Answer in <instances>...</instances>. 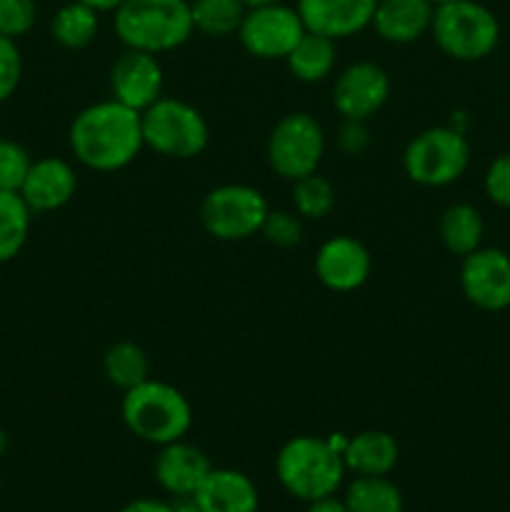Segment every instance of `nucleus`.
Returning a JSON list of instances; mask_svg holds the SVG:
<instances>
[{
	"instance_id": "2eb2a0df",
	"label": "nucleus",
	"mask_w": 510,
	"mask_h": 512,
	"mask_svg": "<svg viewBox=\"0 0 510 512\" xmlns=\"http://www.w3.org/2000/svg\"><path fill=\"white\" fill-rule=\"evenodd\" d=\"M295 8L305 28L343 40L370 28L378 0H298Z\"/></svg>"
},
{
	"instance_id": "393cba45",
	"label": "nucleus",
	"mask_w": 510,
	"mask_h": 512,
	"mask_svg": "<svg viewBox=\"0 0 510 512\" xmlns=\"http://www.w3.org/2000/svg\"><path fill=\"white\" fill-rule=\"evenodd\" d=\"M103 375L110 385L125 390L145 383L150 378V358L133 340L113 343L103 355Z\"/></svg>"
},
{
	"instance_id": "ea45409f",
	"label": "nucleus",
	"mask_w": 510,
	"mask_h": 512,
	"mask_svg": "<svg viewBox=\"0 0 510 512\" xmlns=\"http://www.w3.org/2000/svg\"><path fill=\"white\" fill-rule=\"evenodd\" d=\"M5 450H8V433H5L3 425H0V455H3Z\"/></svg>"
},
{
	"instance_id": "f8f14e48",
	"label": "nucleus",
	"mask_w": 510,
	"mask_h": 512,
	"mask_svg": "<svg viewBox=\"0 0 510 512\" xmlns=\"http://www.w3.org/2000/svg\"><path fill=\"white\" fill-rule=\"evenodd\" d=\"M390 98V78L385 68L358 60L340 70L333 83V105L343 120H370Z\"/></svg>"
},
{
	"instance_id": "4be33fe9",
	"label": "nucleus",
	"mask_w": 510,
	"mask_h": 512,
	"mask_svg": "<svg viewBox=\"0 0 510 512\" xmlns=\"http://www.w3.org/2000/svg\"><path fill=\"white\" fill-rule=\"evenodd\" d=\"M440 243L458 258H465L483 245L485 220L480 210L470 203H453L440 215Z\"/></svg>"
},
{
	"instance_id": "f3484780",
	"label": "nucleus",
	"mask_w": 510,
	"mask_h": 512,
	"mask_svg": "<svg viewBox=\"0 0 510 512\" xmlns=\"http://www.w3.org/2000/svg\"><path fill=\"white\" fill-rule=\"evenodd\" d=\"M75 190H78V175L68 160L40 158L30 165L20 195L33 213H50L68 205Z\"/></svg>"
},
{
	"instance_id": "9b49d317",
	"label": "nucleus",
	"mask_w": 510,
	"mask_h": 512,
	"mask_svg": "<svg viewBox=\"0 0 510 512\" xmlns=\"http://www.w3.org/2000/svg\"><path fill=\"white\" fill-rule=\"evenodd\" d=\"M460 290L470 305L485 313L510 308V255L483 245L465 255L460 265Z\"/></svg>"
},
{
	"instance_id": "412c9836",
	"label": "nucleus",
	"mask_w": 510,
	"mask_h": 512,
	"mask_svg": "<svg viewBox=\"0 0 510 512\" xmlns=\"http://www.w3.org/2000/svg\"><path fill=\"white\" fill-rule=\"evenodd\" d=\"M338 40L328 38V35L313 33V30H305L303 38L298 40L290 55L285 58L290 75L300 83H323L325 78H330L338 63Z\"/></svg>"
},
{
	"instance_id": "bb28decb",
	"label": "nucleus",
	"mask_w": 510,
	"mask_h": 512,
	"mask_svg": "<svg viewBox=\"0 0 510 512\" xmlns=\"http://www.w3.org/2000/svg\"><path fill=\"white\" fill-rule=\"evenodd\" d=\"M33 210L20 193H0V263L13 260L23 250Z\"/></svg>"
},
{
	"instance_id": "c9c22d12",
	"label": "nucleus",
	"mask_w": 510,
	"mask_h": 512,
	"mask_svg": "<svg viewBox=\"0 0 510 512\" xmlns=\"http://www.w3.org/2000/svg\"><path fill=\"white\" fill-rule=\"evenodd\" d=\"M305 512H350L345 500H338L335 495H328V498H320L308 503V510Z\"/></svg>"
},
{
	"instance_id": "ddd939ff",
	"label": "nucleus",
	"mask_w": 510,
	"mask_h": 512,
	"mask_svg": "<svg viewBox=\"0 0 510 512\" xmlns=\"http://www.w3.org/2000/svg\"><path fill=\"white\" fill-rule=\"evenodd\" d=\"M165 73L158 55L125 48L110 68V98L143 113L163 98Z\"/></svg>"
},
{
	"instance_id": "6e6552de",
	"label": "nucleus",
	"mask_w": 510,
	"mask_h": 512,
	"mask_svg": "<svg viewBox=\"0 0 510 512\" xmlns=\"http://www.w3.org/2000/svg\"><path fill=\"white\" fill-rule=\"evenodd\" d=\"M270 205L258 188L245 183H225L208 190L200 203V223L223 243H240L260 233Z\"/></svg>"
},
{
	"instance_id": "39448f33",
	"label": "nucleus",
	"mask_w": 510,
	"mask_h": 512,
	"mask_svg": "<svg viewBox=\"0 0 510 512\" xmlns=\"http://www.w3.org/2000/svg\"><path fill=\"white\" fill-rule=\"evenodd\" d=\"M430 35L448 58L475 63L498 48L500 23L478 0H450L435 8Z\"/></svg>"
},
{
	"instance_id": "4468645a",
	"label": "nucleus",
	"mask_w": 510,
	"mask_h": 512,
	"mask_svg": "<svg viewBox=\"0 0 510 512\" xmlns=\"http://www.w3.org/2000/svg\"><path fill=\"white\" fill-rule=\"evenodd\" d=\"M373 270V258L360 240L335 235L315 253V275L333 293H353L363 288Z\"/></svg>"
},
{
	"instance_id": "a878e982",
	"label": "nucleus",
	"mask_w": 510,
	"mask_h": 512,
	"mask_svg": "<svg viewBox=\"0 0 510 512\" xmlns=\"http://www.w3.org/2000/svg\"><path fill=\"white\" fill-rule=\"evenodd\" d=\"M245 13L248 8L243 0H190L195 33H203L208 38H228L238 33Z\"/></svg>"
},
{
	"instance_id": "aec40b11",
	"label": "nucleus",
	"mask_w": 510,
	"mask_h": 512,
	"mask_svg": "<svg viewBox=\"0 0 510 512\" xmlns=\"http://www.w3.org/2000/svg\"><path fill=\"white\" fill-rule=\"evenodd\" d=\"M343 460L345 470L355 475H390L400 460V445L385 430H363L350 435Z\"/></svg>"
},
{
	"instance_id": "cd10ccee",
	"label": "nucleus",
	"mask_w": 510,
	"mask_h": 512,
	"mask_svg": "<svg viewBox=\"0 0 510 512\" xmlns=\"http://www.w3.org/2000/svg\"><path fill=\"white\" fill-rule=\"evenodd\" d=\"M335 185L318 170L293 180V210L303 220H323L335 208Z\"/></svg>"
},
{
	"instance_id": "dca6fc26",
	"label": "nucleus",
	"mask_w": 510,
	"mask_h": 512,
	"mask_svg": "<svg viewBox=\"0 0 510 512\" xmlns=\"http://www.w3.org/2000/svg\"><path fill=\"white\" fill-rule=\"evenodd\" d=\"M210 470H213V463H210L208 455L185 438L163 445L155 455L153 465L155 480L170 498L198 493Z\"/></svg>"
},
{
	"instance_id": "20e7f679",
	"label": "nucleus",
	"mask_w": 510,
	"mask_h": 512,
	"mask_svg": "<svg viewBox=\"0 0 510 512\" xmlns=\"http://www.w3.org/2000/svg\"><path fill=\"white\" fill-rule=\"evenodd\" d=\"M345 473L343 455L318 435H295L275 455L278 483L303 503L338 493Z\"/></svg>"
},
{
	"instance_id": "a211bd4d",
	"label": "nucleus",
	"mask_w": 510,
	"mask_h": 512,
	"mask_svg": "<svg viewBox=\"0 0 510 512\" xmlns=\"http://www.w3.org/2000/svg\"><path fill=\"white\" fill-rule=\"evenodd\" d=\"M435 8L428 0H378L370 28L380 40L393 45H410L430 33Z\"/></svg>"
},
{
	"instance_id": "e433bc0d",
	"label": "nucleus",
	"mask_w": 510,
	"mask_h": 512,
	"mask_svg": "<svg viewBox=\"0 0 510 512\" xmlns=\"http://www.w3.org/2000/svg\"><path fill=\"white\" fill-rule=\"evenodd\" d=\"M170 512H203V508L198 505L195 495H173L168 500Z\"/></svg>"
},
{
	"instance_id": "b1692460",
	"label": "nucleus",
	"mask_w": 510,
	"mask_h": 512,
	"mask_svg": "<svg viewBox=\"0 0 510 512\" xmlns=\"http://www.w3.org/2000/svg\"><path fill=\"white\" fill-rule=\"evenodd\" d=\"M343 500L350 512H403V493L388 475H355Z\"/></svg>"
},
{
	"instance_id": "f257e3e1",
	"label": "nucleus",
	"mask_w": 510,
	"mask_h": 512,
	"mask_svg": "<svg viewBox=\"0 0 510 512\" xmlns=\"http://www.w3.org/2000/svg\"><path fill=\"white\" fill-rule=\"evenodd\" d=\"M68 143L75 160L95 173L128 168L145 148L140 113L113 98L100 100L75 115Z\"/></svg>"
},
{
	"instance_id": "72a5a7b5",
	"label": "nucleus",
	"mask_w": 510,
	"mask_h": 512,
	"mask_svg": "<svg viewBox=\"0 0 510 512\" xmlns=\"http://www.w3.org/2000/svg\"><path fill=\"white\" fill-rule=\"evenodd\" d=\"M373 145V135H370L368 120H343L338 130V148L345 155H363L368 153Z\"/></svg>"
},
{
	"instance_id": "7ed1b4c3",
	"label": "nucleus",
	"mask_w": 510,
	"mask_h": 512,
	"mask_svg": "<svg viewBox=\"0 0 510 512\" xmlns=\"http://www.w3.org/2000/svg\"><path fill=\"white\" fill-rule=\"evenodd\" d=\"M120 415L135 438L158 448L183 440L193 425V408L183 390L153 378L125 390Z\"/></svg>"
},
{
	"instance_id": "58836bf2",
	"label": "nucleus",
	"mask_w": 510,
	"mask_h": 512,
	"mask_svg": "<svg viewBox=\"0 0 510 512\" xmlns=\"http://www.w3.org/2000/svg\"><path fill=\"white\" fill-rule=\"evenodd\" d=\"M245 8H258V5H273V3H283V0H243Z\"/></svg>"
},
{
	"instance_id": "5701e85b",
	"label": "nucleus",
	"mask_w": 510,
	"mask_h": 512,
	"mask_svg": "<svg viewBox=\"0 0 510 512\" xmlns=\"http://www.w3.org/2000/svg\"><path fill=\"white\" fill-rule=\"evenodd\" d=\"M100 13L80 0H70L50 20V35L68 50H83L98 38Z\"/></svg>"
},
{
	"instance_id": "423d86ee",
	"label": "nucleus",
	"mask_w": 510,
	"mask_h": 512,
	"mask_svg": "<svg viewBox=\"0 0 510 512\" xmlns=\"http://www.w3.org/2000/svg\"><path fill=\"white\" fill-rule=\"evenodd\" d=\"M145 148L163 158L190 160L205 153L210 143V125L193 103L163 95L140 113Z\"/></svg>"
},
{
	"instance_id": "f704fd0d",
	"label": "nucleus",
	"mask_w": 510,
	"mask_h": 512,
	"mask_svg": "<svg viewBox=\"0 0 510 512\" xmlns=\"http://www.w3.org/2000/svg\"><path fill=\"white\" fill-rule=\"evenodd\" d=\"M118 512H170V508L165 500L138 498V500H130V503H125Z\"/></svg>"
},
{
	"instance_id": "0eeeda50",
	"label": "nucleus",
	"mask_w": 510,
	"mask_h": 512,
	"mask_svg": "<svg viewBox=\"0 0 510 512\" xmlns=\"http://www.w3.org/2000/svg\"><path fill=\"white\" fill-rule=\"evenodd\" d=\"M470 165V143L465 133L450 125L420 130L403 150V170L423 188H445L463 178Z\"/></svg>"
},
{
	"instance_id": "f03ea898",
	"label": "nucleus",
	"mask_w": 510,
	"mask_h": 512,
	"mask_svg": "<svg viewBox=\"0 0 510 512\" xmlns=\"http://www.w3.org/2000/svg\"><path fill=\"white\" fill-rule=\"evenodd\" d=\"M120 43L143 53H170L193 38L190 0H123L113 10Z\"/></svg>"
},
{
	"instance_id": "1a4fd4ad",
	"label": "nucleus",
	"mask_w": 510,
	"mask_h": 512,
	"mask_svg": "<svg viewBox=\"0 0 510 512\" xmlns=\"http://www.w3.org/2000/svg\"><path fill=\"white\" fill-rule=\"evenodd\" d=\"M268 165L283 180L315 173L325 155V130L310 113H288L273 125L265 145Z\"/></svg>"
},
{
	"instance_id": "4c0bfd02",
	"label": "nucleus",
	"mask_w": 510,
	"mask_h": 512,
	"mask_svg": "<svg viewBox=\"0 0 510 512\" xmlns=\"http://www.w3.org/2000/svg\"><path fill=\"white\" fill-rule=\"evenodd\" d=\"M80 3L90 5V8H95L98 13H113L123 0H80Z\"/></svg>"
},
{
	"instance_id": "2f4dec72",
	"label": "nucleus",
	"mask_w": 510,
	"mask_h": 512,
	"mask_svg": "<svg viewBox=\"0 0 510 512\" xmlns=\"http://www.w3.org/2000/svg\"><path fill=\"white\" fill-rule=\"evenodd\" d=\"M23 75V58L13 38L0 35V103L18 90Z\"/></svg>"
},
{
	"instance_id": "9d476101",
	"label": "nucleus",
	"mask_w": 510,
	"mask_h": 512,
	"mask_svg": "<svg viewBox=\"0 0 510 512\" xmlns=\"http://www.w3.org/2000/svg\"><path fill=\"white\" fill-rule=\"evenodd\" d=\"M305 23L300 18L298 8H290L285 3L258 5L248 8L243 23L238 28L240 45L245 53L258 60H285L290 50L298 45L305 35Z\"/></svg>"
},
{
	"instance_id": "c756f323",
	"label": "nucleus",
	"mask_w": 510,
	"mask_h": 512,
	"mask_svg": "<svg viewBox=\"0 0 510 512\" xmlns=\"http://www.w3.org/2000/svg\"><path fill=\"white\" fill-rule=\"evenodd\" d=\"M260 235L275 248H293L303 240V218L295 210H268Z\"/></svg>"
},
{
	"instance_id": "6ab92c4d",
	"label": "nucleus",
	"mask_w": 510,
	"mask_h": 512,
	"mask_svg": "<svg viewBox=\"0 0 510 512\" xmlns=\"http://www.w3.org/2000/svg\"><path fill=\"white\" fill-rule=\"evenodd\" d=\"M203 512H258L260 493L253 480L233 468H213L195 493Z\"/></svg>"
},
{
	"instance_id": "c85d7f7f",
	"label": "nucleus",
	"mask_w": 510,
	"mask_h": 512,
	"mask_svg": "<svg viewBox=\"0 0 510 512\" xmlns=\"http://www.w3.org/2000/svg\"><path fill=\"white\" fill-rule=\"evenodd\" d=\"M30 165L33 160L23 145L0 138V193H20Z\"/></svg>"
},
{
	"instance_id": "7c9ffc66",
	"label": "nucleus",
	"mask_w": 510,
	"mask_h": 512,
	"mask_svg": "<svg viewBox=\"0 0 510 512\" xmlns=\"http://www.w3.org/2000/svg\"><path fill=\"white\" fill-rule=\"evenodd\" d=\"M38 18L35 0H0V35L20 38L30 33Z\"/></svg>"
},
{
	"instance_id": "a19ab883",
	"label": "nucleus",
	"mask_w": 510,
	"mask_h": 512,
	"mask_svg": "<svg viewBox=\"0 0 510 512\" xmlns=\"http://www.w3.org/2000/svg\"><path fill=\"white\" fill-rule=\"evenodd\" d=\"M430 5H433V8H438V5H445V3H450V0H428Z\"/></svg>"
},
{
	"instance_id": "473e14b6",
	"label": "nucleus",
	"mask_w": 510,
	"mask_h": 512,
	"mask_svg": "<svg viewBox=\"0 0 510 512\" xmlns=\"http://www.w3.org/2000/svg\"><path fill=\"white\" fill-rule=\"evenodd\" d=\"M485 195L500 208H510V150L500 153L485 170Z\"/></svg>"
}]
</instances>
